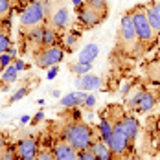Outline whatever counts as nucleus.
<instances>
[{
	"label": "nucleus",
	"mask_w": 160,
	"mask_h": 160,
	"mask_svg": "<svg viewBox=\"0 0 160 160\" xmlns=\"http://www.w3.org/2000/svg\"><path fill=\"white\" fill-rule=\"evenodd\" d=\"M30 90H32L30 87H20L15 94L9 98V103H13V101H18V99H22V98H26L28 94H30Z\"/></svg>",
	"instance_id": "27"
},
{
	"label": "nucleus",
	"mask_w": 160,
	"mask_h": 160,
	"mask_svg": "<svg viewBox=\"0 0 160 160\" xmlns=\"http://www.w3.org/2000/svg\"><path fill=\"white\" fill-rule=\"evenodd\" d=\"M129 88H131V85H125V87L122 88V96H125V94H127V92H129Z\"/></svg>",
	"instance_id": "39"
},
{
	"label": "nucleus",
	"mask_w": 160,
	"mask_h": 160,
	"mask_svg": "<svg viewBox=\"0 0 160 160\" xmlns=\"http://www.w3.org/2000/svg\"><path fill=\"white\" fill-rule=\"evenodd\" d=\"M109 147H111V151L114 153V157L118 158V157H125L129 153V149H131V144H129V138L125 136V132H123V129L120 125V122L118 123H114V127H112V134L111 138H109Z\"/></svg>",
	"instance_id": "7"
},
{
	"label": "nucleus",
	"mask_w": 160,
	"mask_h": 160,
	"mask_svg": "<svg viewBox=\"0 0 160 160\" xmlns=\"http://www.w3.org/2000/svg\"><path fill=\"white\" fill-rule=\"evenodd\" d=\"M79 32H76V30H72V32L66 33V37H64V44H66V50L68 52H72L74 50V44L78 42V39H79Z\"/></svg>",
	"instance_id": "22"
},
{
	"label": "nucleus",
	"mask_w": 160,
	"mask_h": 160,
	"mask_svg": "<svg viewBox=\"0 0 160 160\" xmlns=\"http://www.w3.org/2000/svg\"><path fill=\"white\" fill-rule=\"evenodd\" d=\"M127 105H129V109L136 111L138 114H145V112H151L153 109H155L157 98L153 96L149 90L140 88V90H136V92L127 99Z\"/></svg>",
	"instance_id": "6"
},
{
	"label": "nucleus",
	"mask_w": 160,
	"mask_h": 160,
	"mask_svg": "<svg viewBox=\"0 0 160 160\" xmlns=\"http://www.w3.org/2000/svg\"><path fill=\"white\" fill-rule=\"evenodd\" d=\"M78 160H98V158L92 153V149H85V151H78Z\"/></svg>",
	"instance_id": "29"
},
{
	"label": "nucleus",
	"mask_w": 160,
	"mask_h": 160,
	"mask_svg": "<svg viewBox=\"0 0 160 160\" xmlns=\"http://www.w3.org/2000/svg\"><path fill=\"white\" fill-rule=\"evenodd\" d=\"M157 59H158V61H160V52H158V55H157Z\"/></svg>",
	"instance_id": "41"
},
{
	"label": "nucleus",
	"mask_w": 160,
	"mask_h": 160,
	"mask_svg": "<svg viewBox=\"0 0 160 160\" xmlns=\"http://www.w3.org/2000/svg\"><path fill=\"white\" fill-rule=\"evenodd\" d=\"M52 96H53V98H59V96H61V92H59V90H53V92H52Z\"/></svg>",
	"instance_id": "40"
},
{
	"label": "nucleus",
	"mask_w": 160,
	"mask_h": 160,
	"mask_svg": "<svg viewBox=\"0 0 160 160\" xmlns=\"http://www.w3.org/2000/svg\"><path fill=\"white\" fill-rule=\"evenodd\" d=\"M155 136H157V147L160 149V125H158V129H157V132H155Z\"/></svg>",
	"instance_id": "37"
},
{
	"label": "nucleus",
	"mask_w": 160,
	"mask_h": 160,
	"mask_svg": "<svg viewBox=\"0 0 160 160\" xmlns=\"http://www.w3.org/2000/svg\"><path fill=\"white\" fill-rule=\"evenodd\" d=\"M145 11H147V20H149L153 32L157 35H160V0L149 2L145 6Z\"/></svg>",
	"instance_id": "14"
},
{
	"label": "nucleus",
	"mask_w": 160,
	"mask_h": 160,
	"mask_svg": "<svg viewBox=\"0 0 160 160\" xmlns=\"http://www.w3.org/2000/svg\"><path fill=\"white\" fill-rule=\"evenodd\" d=\"M87 6L94 8V9H99V11H107V0H83Z\"/></svg>",
	"instance_id": "26"
},
{
	"label": "nucleus",
	"mask_w": 160,
	"mask_h": 160,
	"mask_svg": "<svg viewBox=\"0 0 160 160\" xmlns=\"http://www.w3.org/2000/svg\"><path fill=\"white\" fill-rule=\"evenodd\" d=\"M87 92H83V90H76V92H70V94H66V96L61 98V105L66 107V109H76V107H79L85 103V99H87Z\"/></svg>",
	"instance_id": "15"
},
{
	"label": "nucleus",
	"mask_w": 160,
	"mask_h": 160,
	"mask_svg": "<svg viewBox=\"0 0 160 160\" xmlns=\"http://www.w3.org/2000/svg\"><path fill=\"white\" fill-rule=\"evenodd\" d=\"M28 122H30V116H28V114L20 116V123H28Z\"/></svg>",
	"instance_id": "38"
},
{
	"label": "nucleus",
	"mask_w": 160,
	"mask_h": 160,
	"mask_svg": "<svg viewBox=\"0 0 160 160\" xmlns=\"http://www.w3.org/2000/svg\"><path fill=\"white\" fill-rule=\"evenodd\" d=\"M46 22H48L52 28H55L57 32H63V30H66V26H68V22H70V13H68V8H66L64 4H61V6H57L55 9H52Z\"/></svg>",
	"instance_id": "9"
},
{
	"label": "nucleus",
	"mask_w": 160,
	"mask_h": 160,
	"mask_svg": "<svg viewBox=\"0 0 160 160\" xmlns=\"http://www.w3.org/2000/svg\"><path fill=\"white\" fill-rule=\"evenodd\" d=\"M92 153L96 155L98 160H116V157H114V153L111 151V147H109V144L107 142H103L101 138H98L96 142L92 144Z\"/></svg>",
	"instance_id": "16"
},
{
	"label": "nucleus",
	"mask_w": 160,
	"mask_h": 160,
	"mask_svg": "<svg viewBox=\"0 0 160 160\" xmlns=\"http://www.w3.org/2000/svg\"><path fill=\"white\" fill-rule=\"evenodd\" d=\"M83 4H85V2H83V0H72V6H74V8H76V9H78V8H81V6H83Z\"/></svg>",
	"instance_id": "36"
},
{
	"label": "nucleus",
	"mask_w": 160,
	"mask_h": 160,
	"mask_svg": "<svg viewBox=\"0 0 160 160\" xmlns=\"http://www.w3.org/2000/svg\"><path fill=\"white\" fill-rule=\"evenodd\" d=\"M13 64L17 66V70H18V72L26 68V64H24V61H22V59H15V61H13Z\"/></svg>",
	"instance_id": "34"
},
{
	"label": "nucleus",
	"mask_w": 160,
	"mask_h": 160,
	"mask_svg": "<svg viewBox=\"0 0 160 160\" xmlns=\"http://www.w3.org/2000/svg\"><path fill=\"white\" fill-rule=\"evenodd\" d=\"M11 0H0V20L2 18H8L11 13Z\"/></svg>",
	"instance_id": "23"
},
{
	"label": "nucleus",
	"mask_w": 160,
	"mask_h": 160,
	"mask_svg": "<svg viewBox=\"0 0 160 160\" xmlns=\"http://www.w3.org/2000/svg\"><path fill=\"white\" fill-rule=\"evenodd\" d=\"M57 74H59V66L55 64V66H50V72H48V76H46V78H48V79H53Z\"/></svg>",
	"instance_id": "32"
},
{
	"label": "nucleus",
	"mask_w": 160,
	"mask_h": 160,
	"mask_svg": "<svg viewBox=\"0 0 160 160\" xmlns=\"http://www.w3.org/2000/svg\"><path fill=\"white\" fill-rule=\"evenodd\" d=\"M11 63H13V55H9V53H0V72L6 70Z\"/></svg>",
	"instance_id": "28"
},
{
	"label": "nucleus",
	"mask_w": 160,
	"mask_h": 160,
	"mask_svg": "<svg viewBox=\"0 0 160 160\" xmlns=\"http://www.w3.org/2000/svg\"><path fill=\"white\" fill-rule=\"evenodd\" d=\"M15 151L18 160H35L37 153H39V145L33 138H22V140L17 142Z\"/></svg>",
	"instance_id": "10"
},
{
	"label": "nucleus",
	"mask_w": 160,
	"mask_h": 160,
	"mask_svg": "<svg viewBox=\"0 0 160 160\" xmlns=\"http://www.w3.org/2000/svg\"><path fill=\"white\" fill-rule=\"evenodd\" d=\"M0 160H18L17 157V151L15 147H11V145H8L4 151H2V155H0Z\"/></svg>",
	"instance_id": "25"
},
{
	"label": "nucleus",
	"mask_w": 160,
	"mask_h": 160,
	"mask_svg": "<svg viewBox=\"0 0 160 160\" xmlns=\"http://www.w3.org/2000/svg\"><path fill=\"white\" fill-rule=\"evenodd\" d=\"M9 46H13L9 35H6V33L0 32V53H6V52L9 50Z\"/></svg>",
	"instance_id": "24"
},
{
	"label": "nucleus",
	"mask_w": 160,
	"mask_h": 160,
	"mask_svg": "<svg viewBox=\"0 0 160 160\" xmlns=\"http://www.w3.org/2000/svg\"><path fill=\"white\" fill-rule=\"evenodd\" d=\"M96 134L92 132V127L85 122H72L68 123L63 131V140H66L76 151H85L90 149L96 142Z\"/></svg>",
	"instance_id": "1"
},
{
	"label": "nucleus",
	"mask_w": 160,
	"mask_h": 160,
	"mask_svg": "<svg viewBox=\"0 0 160 160\" xmlns=\"http://www.w3.org/2000/svg\"><path fill=\"white\" fill-rule=\"evenodd\" d=\"M112 127H114V125H112L111 122H109L107 118L101 116L98 129H99V138H101L103 142H109V138H111V134H112Z\"/></svg>",
	"instance_id": "20"
},
{
	"label": "nucleus",
	"mask_w": 160,
	"mask_h": 160,
	"mask_svg": "<svg viewBox=\"0 0 160 160\" xmlns=\"http://www.w3.org/2000/svg\"><path fill=\"white\" fill-rule=\"evenodd\" d=\"M59 44V32L52 28L48 22H44V33H42V46H55Z\"/></svg>",
	"instance_id": "18"
},
{
	"label": "nucleus",
	"mask_w": 160,
	"mask_h": 160,
	"mask_svg": "<svg viewBox=\"0 0 160 160\" xmlns=\"http://www.w3.org/2000/svg\"><path fill=\"white\" fill-rule=\"evenodd\" d=\"M98 55H99V46H98L96 42H88L85 48L79 52V57H78V61L79 63H94V59H98Z\"/></svg>",
	"instance_id": "17"
},
{
	"label": "nucleus",
	"mask_w": 160,
	"mask_h": 160,
	"mask_svg": "<svg viewBox=\"0 0 160 160\" xmlns=\"http://www.w3.org/2000/svg\"><path fill=\"white\" fill-rule=\"evenodd\" d=\"M120 125H122L123 132H125V136L129 138V144H131V147H132L134 140H136V136H138V132H140L138 118H136V116H132V114H125V116H123V120L120 122Z\"/></svg>",
	"instance_id": "11"
},
{
	"label": "nucleus",
	"mask_w": 160,
	"mask_h": 160,
	"mask_svg": "<svg viewBox=\"0 0 160 160\" xmlns=\"http://www.w3.org/2000/svg\"><path fill=\"white\" fill-rule=\"evenodd\" d=\"M87 109H94L96 107V96H92V94H88L87 99H85V103H83Z\"/></svg>",
	"instance_id": "31"
},
{
	"label": "nucleus",
	"mask_w": 160,
	"mask_h": 160,
	"mask_svg": "<svg viewBox=\"0 0 160 160\" xmlns=\"http://www.w3.org/2000/svg\"><path fill=\"white\" fill-rule=\"evenodd\" d=\"M70 70L74 72V74H78V76H83V74H88L90 70H92V64L90 63H74L70 64Z\"/></svg>",
	"instance_id": "21"
},
{
	"label": "nucleus",
	"mask_w": 160,
	"mask_h": 160,
	"mask_svg": "<svg viewBox=\"0 0 160 160\" xmlns=\"http://www.w3.org/2000/svg\"><path fill=\"white\" fill-rule=\"evenodd\" d=\"M55 160H78V151L68 144L66 140H61V142H55L53 144V149H52Z\"/></svg>",
	"instance_id": "12"
},
{
	"label": "nucleus",
	"mask_w": 160,
	"mask_h": 160,
	"mask_svg": "<svg viewBox=\"0 0 160 160\" xmlns=\"http://www.w3.org/2000/svg\"><path fill=\"white\" fill-rule=\"evenodd\" d=\"M120 44L127 52H131L132 48H142L138 42V35H136V28H134L131 11H125L122 15V20H120Z\"/></svg>",
	"instance_id": "4"
},
{
	"label": "nucleus",
	"mask_w": 160,
	"mask_h": 160,
	"mask_svg": "<svg viewBox=\"0 0 160 160\" xmlns=\"http://www.w3.org/2000/svg\"><path fill=\"white\" fill-rule=\"evenodd\" d=\"M50 15V2L48 0H39L28 4L20 11V28H33L41 26L48 20Z\"/></svg>",
	"instance_id": "3"
},
{
	"label": "nucleus",
	"mask_w": 160,
	"mask_h": 160,
	"mask_svg": "<svg viewBox=\"0 0 160 160\" xmlns=\"http://www.w3.org/2000/svg\"><path fill=\"white\" fill-rule=\"evenodd\" d=\"M76 87L83 90V92H90V90H98L101 87V78L99 76H94V74H83V76H78L76 78Z\"/></svg>",
	"instance_id": "13"
},
{
	"label": "nucleus",
	"mask_w": 160,
	"mask_h": 160,
	"mask_svg": "<svg viewBox=\"0 0 160 160\" xmlns=\"http://www.w3.org/2000/svg\"><path fill=\"white\" fill-rule=\"evenodd\" d=\"M42 120H44V112H42V111H39L37 114H35V118H33V122H32V123H39V122H42Z\"/></svg>",
	"instance_id": "33"
},
{
	"label": "nucleus",
	"mask_w": 160,
	"mask_h": 160,
	"mask_svg": "<svg viewBox=\"0 0 160 160\" xmlns=\"http://www.w3.org/2000/svg\"><path fill=\"white\" fill-rule=\"evenodd\" d=\"M131 11V17H132V22H134V28H136V35H138V42L142 48H147L155 39H157V33L153 32L149 20H147V11H145V6L138 4L134 6Z\"/></svg>",
	"instance_id": "2"
},
{
	"label": "nucleus",
	"mask_w": 160,
	"mask_h": 160,
	"mask_svg": "<svg viewBox=\"0 0 160 160\" xmlns=\"http://www.w3.org/2000/svg\"><path fill=\"white\" fill-rule=\"evenodd\" d=\"M8 147V144H6V138H4V134L0 132V155H2V151Z\"/></svg>",
	"instance_id": "35"
},
{
	"label": "nucleus",
	"mask_w": 160,
	"mask_h": 160,
	"mask_svg": "<svg viewBox=\"0 0 160 160\" xmlns=\"http://www.w3.org/2000/svg\"><path fill=\"white\" fill-rule=\"evenodd\" d=\"M17 78H18V70H17V66L13 63L9 64L6 70H2V76H0V81L4 83V85H11V83H15Z\"/></svg>",
	"instance_id": "19"
},
{
	"label": "nucleus",
	"mask_w": 160,
	"mask_h": 160,
	"mask_svg": "<svg viewBox=\"0 0 160 160\" xmlns=\"http://www.w3.org/2000/svg\"><path fill=\"white\" fill-rule=\"evenodd\" d=\"M35 160H55V157H53V153L50 149H42V151L37 153V158Z\"/></svg>",
	"instance_id": "30"
},
{
	"label": "nucleus",
	"mask_w": 160,
	"mask_h": 160,
	"mask_svg": "<svg viewBox=\"0 0 160 160\" xmlns=\"http://www.w3.org/2000/svg\"><path fill=\"white\" fill-rule=\"evenodd\" d=\"M33 57H35V64H37L39 68L46 70V68L55 66V64H59L63 61L64 59V50L61 48L59 44H55V46H42L41 50H37V52L33 53Z\"/></svg>",
	"instance_id": "5"
},
{
	"label": "nucleus",
	"mask_w": 160,
	"mask_h": 160,
	"mask_svg": "<svg viewBox=\"0 0 160 160\" xmlns=\"http://www.w3.org/2000/svg\"><path fill=\"white\" fill-rule=\"evenodd\" d=\"M107 17V11H99L94 9L87 4H83L81 8H78V22L83 28H96L98 24H101Z\"/></svg>",
	"instance_id": "8"
}]
</instances>
